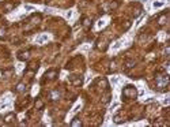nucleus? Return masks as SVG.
Segmentation results:
<instances>
[{"label":"nucleus","instance_id":"obj_12","mask_svg":"<svg viewBox=\"0 0 170 127\" xmlns=\"http://www.w3.org/2000/svg\"><path fill=\"white\" fill-rule=\"evenodd\" d=\"M135 64H136V62H135V60H132V59H128L127 62H125V68H134Z\"/></svg>","mask_w":170,"mask_h":127},{"label":"nucleus","instance_id":"obj_15","mask_svg":"<svg viewBox=\"0 0 170 127\" xmlns=\"http://www.w3.org/2000/svg\"><path fill=\"white\" fill-rule=\"evenodd\" d=\"M45 105H44V102L41 100H37L36 101V109H42Z\"/></svg>","mask_w":170,"mask_h":127},{"label":"nucleus","instance_id":"obj_11","mask_svg":"<svg viewBox=\"0 0 170 127\" xmlns=\"http://www.w3.org/2000/svg\"><path fill=\"white\" fill-rule=\"evenodd\" d=\"M166 19H167V13H163V14H162V15H161V17L158 18V23H159L161 26L165 25V23H166Z\"/></svg>","mask_w":170,"mask_h":127},{"label":"nucleus","instance_id":"obj_9","mask_svg":"<svg viewBox=\"0 0 170 127\" xmlns=\"http://www.w3.org/2000/svg\"><path fill=\"white\" fill-rule=\"evenodd\" d=\"M82 25L85 26L86 30H89V29L91 27V21L89 18H86V17H83V19H82Z\"/></svg>","mask_w":170,"mask_h":127},{"label":"nucleus","instance_id":"obj_4","mask_svg":"<svg viewBox=\"0 0 170 127\" xmlns=\"http://www.w3.org/2000/svg\"><path fill=\"white\" fill-rule=\"evenodd\" d=\"M48 97H49V100H50V101H57V100L61 97L60 90H57V89L50 90V92H49V94H48Z\"/></svg>","mask_w":170,"mask_h":127},{"label":"nucleus","instance_id":"obj_10","mask_svg":"<svg viewBox=\"0 0 170 127\" xmlns=\"http://www.w3.org/2000/svg\"><path fill=\"white\" fill-rule=\"evenodd\" d=\"M24 90H26V85L23 82H19L17 85V88H15V92H18V93H23Z\"/></svg>","mask_w":170,"mask_h":127},{"label":"nucleus","instance_id":"obj_19","mask_svg":"<svg viewBox=\"0 0 170 127\" xmlns=\"http://www.w3.org/2000/svg\"><path fill=\"white\" fill-rule=\"evenodd\" d=\"M117 7H118V3H112V4H110V8H113V10H114V8H117Z\"/></svg>","mask_w":170,"mask_h":127},{"label":"nucleus","instance_id":"obj_5","mask_svg":"<svg viewBox=\"0 0 170 127\" xmlns=\"http://www.w3.org/2000/svg\"><path fill=\"white\" fill-rule=\"evenodd\" d=\"M17 57H18L19 60H27V59L30 57V51H22V52H19L18 55H17Z\"/></svg>","mask_w":170,"mask_h":127},{"label":"nucleus","instance_id":"obj_1","mask_svg":"<svg viewBox=\"0 0 170 127\" xmlns=\"http://www.w3.org/2000/svg\"><path fill=\"white\" fill-rule=\"evenodd\" d=\"M138 97V90L132 85H127L122 89V100H134Z\"/></svg>","mask_w":170,"mask_h":127},{"label":"nucleus","instance_id":"obj_17","mask_svg":"<svg viewBox=\"0 0 170 127\" xmlns=\"http://www.w3.org/2000/svg\"><path fill=\"white\" fill-rule=\"evenodd\" d=\"M129 27H131V21H127V22H125V25L122 26V29H124V30H127V29H129Z\"/></svg>","mask_w":170,"mask_h":127},{"label":"nucleus","instance_id":"obj_14","mask_svg":"<svg viewBox=\"0 0 170 127\" xmlns=\"http://www.w3.org/2000/svg\"><path fill=\"white\" fill-rule=\"evenodd\" d=\"M15 6H17V4H14V3H8V4H6V6H4V10H6V13L11 11V10H12V8H14Z\"/></svg>","mask_w":170,"mask_h":127},{"label":"nucleus","instance_id":"obj_2","mask_svg":"<svg viewBox=\"0 0 170 127\" xmlns=\"http://www.w3.org/2000/svg\"><path fill=\"white\" fill-rule=\"evenodd\" d=\"M155 82H157V88L161 89L162 92H166L167 88V83H169V76L166 74H159L155 76Z\"/></svg>","mask_w":170,"mask_h":127},{"label":"nucleus","instance_id":"obj_3","mask_svg":"<svg viewBox=\"0 0 170 127\" xmlns=\"http://www.w3.org/2000/svg\"><path fill=\"white\" fill-rule=\"evenodd\" d=\"M68 81L72 83L73 86H82L83 85V76H80V75H69L68 76Z\"/></svg>","mask_w":170,"mask_h":127},{"label":"nucleus","instance_id":"obj_16","mask_svg":"<svg viewBox=\"0 0 170 127\" xmlns=\"http://www.w3.org/2000/svg\"><path fill=\"white\" fill-rule=\"evenodd\" d=\"M4 38H6V29L0 27V40H4Z\"/></svg>","mask_w":170,"mask_h":127},{"label":"nucleus","instance_id":"obj_8","mask_svg":"<svg viewBox=\"0 0 170 127\" xmlns=\"http://www.w3.org/2000/svg\"><path fill=\"white\" fill-rule=\"evenodd\" d=\"M69 124H71L72 127H80L82 124H83V123H82V120H80V119L78 118V116H75V118H73L72 120H71V123H69Z\"/></svg>","mask_w":170,"mask_h":127},{"label":"nucleus","instance_id":"obj_13","mask_svg":"<svg viewBox=\"0 0 170 127\" xmlns=\"http://www.w3.org/2000/svg\"><path fill=\"white\" fill-rule=\"evenodd\" d=\"M102 102L105 104V105H106V104H109V102H110V93H109V92L106 93V96H103Z\"/></svg>","mask_w":170,"mask_h":127},{"label":"nucleus","instance_id":"obj_7","mask_svg":"<svg viewBox=\"0 0 170 127\" xmlns=\"http://www.w3.org/2000/svg\"><path fill=\"white\" fill-rule=\"evenodd\" d=\"M14 122H15V114H8L4 118V123L6 124H12Z\"/></svg>","mask_w":170,"mask_h":127},{"label":"nucleus","instance_id":"obj_18","mask_svg":"<svg viewBox=\"0 0 170 127\" xmlns=\"http://www.w3.org/2000/svg\"><path fill=\"white\" fill-rule=\"evenodd\" d=\"M11 72H12V68H10L8 71H7V70H3V74H4V75H10Z\"/></svg>","mask_w":170,"mask_h":127},{"label":"nucleus","instance_id":"obj_6","mask_svg":"<svg viewBox=\"0 0 170 127\" xmlns=\"http://www.w3.org/2000/svg\"><path fill=\"white\" fill-rule=\"evenodd\" d=\"M45 79H55L56 76H57V70H49L45 72Z\"/></svg>","mask_w":170,"mask_h":127}]
</instances>
